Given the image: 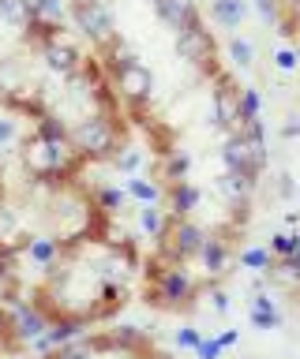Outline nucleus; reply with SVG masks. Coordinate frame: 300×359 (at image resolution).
Returning <instances> with one entry per match:
<instances>
[{
  "instance_id": "obj_1",
  "label": "nucleus",
  "mask_w": 300,
  "mask_h": 359,
  "mask_svg": "<svg viewBox=\"0 0 300 359\" xmlns=\"http://www.w3.org/2000/svg\"><path fill=\"white\" fill-rule=\"evenodd\" d=\"M203 229L192 221V217H173L169 213V221H165V232L158 236V251L169 258V262L176 266H184L188 258H195L199 255V243H203Z\"/></svg>"
},
{
  "instance_id": "obj_2",
  "label": "nucleus",
  "mask_w": 300,
  "mask_h": 359,
  "mask_svg": "<svg viewBox=\"0 0 300 359\" xmlns=\"http://www.w3.org/2000/svg\"><path fill=\"white\" fill-rule=\"evenodd\" d=\"M199 296V285L192 280V273L181 266H173V269H165V273L154 280V299L150 303H158V307H169V311H188L195 303Z\"/></svg>"
},
{
  "instance_id": "obj_3",
  "label": "nucleus",
  "mask_w": 300,
  "mask_h": 359,
  "mask_svg": "<svg viewBox=\"0 0 300 359\" xmlns=\"http://www.w3.org/2000/svg\"><path fill=\"white\" fill-rule=\"evenodd\" d=\"M270 22H278V34L300 56V0H270Z\"/></svg>"
},
{
  "instance_id": "obj_4",
  "label": "nucleus",
  "mask_w": 300,
  "mask_h": 359,
  "mask_svg": "<svg viewBox=\"0 0 300 359\" xmlns=\"http://www.w3.org/2000/svg\"><path fill=\"white\" fill-rule=\"evenodd\" d=\"M23 165H27V172L34 176V180H53V176H57V165H53V146L46 139H38V135L27 142Z\"/></svg>"
},
{
  "instance_id": "obj_5",
  "label": "nucleus",
  "mask_w": 300,
  "mask_h": 359,
  "mask_svg": "<svg viewBox=\"0 0 300 359\" xmlns=\"http://www.w3.org/2000/svg\"><path fill=\"white\" fill-rule=\"evenodd\" d=\"M199 262H203V269H207V273L210 277H221V273H226V269H229V243L226 240H221V236H203V243H199Z\"/></svg>"
},
{
  "instance_id": "obj_6",
  "label": "nucleus",
  "mask_w": 300,
  "mask_h": 359,
  "mask_svg": "<svg viewBox=\"0 0 300 359\" xmlns=\"http://www.w3.org/2000/svg\"><path fill=\"white\" fill-rule=\"evenodd\" d=\"M199 198H203V195H199V187L188 184V180L165 187V202H169V213H173V217H188V213L199 206Z\"/></svg>"
},
{
  "instance_id": "obj_7",
  "label": "nucleus",
  "mask_w": 300,
  "mask_h": 359,
  "mask_svg": "<svg viewBox=\"0 0 300 359\" xmlns=\"http://www.w3.org/2000/svg\"><path fill=\"white\" fill-rule=\"evenodd\" d=\"M23 251H27V258L34 266L49 269L60 258V240H53V236H30V240L23 243Z\"/></svg>"
},
{
  "instance_id": "obj_8",
  "label": "nucleus",
  "mask_w": 300,
  "mask_h": 359,
  "mask_svg": "<svg viewBox=\"0 0 300 359\" xmlns=\"http://www.w3.org/2000/svg\"><path fill=\"white\" fill-rule=\"evenodd\" d=\"M128 198L136 202V206H158V202L165 198V187L162 184H154V180H147V176H128Z\"/></svg>"
},
{
  "instance_id": "obj_9",
  "label": "nucleus",
  "mask_w": 300,
  "mask_h": 359,
  "mask_svg": "<svg viewBox=\"0 0 300 359\" xmlns=\"http://www.w3.org/2000/svg\"><path fill=\"white\" fill-rule=\"evenodd\" d=\"M94 202H98V210H102L105 217H117V213L124 210L131 198H128L124 187H98V191H94Z\"/></svg>"
},
{
  "instance_id": "obj_10",
  "label": "nucleus",
  "mask_w": 300,
  "mask_h": 359,
  "mask_svg": "<svg viewBox=\"0 0 300 359\" xmlns=\"http://www.w3.org/2000/svg\"><path fill=\"white\" fill-rule=\"evenodd\" d=\"M165 221H169V213L158 210V206H139V232L150 236V240H158L165 232Z\"/></svg>"
},
{
  "instance_id": "obj_11",
  "label": "nucleus",
  "mask_w": 300,
  "mask_h": 359,
  "mask_svg": "<svg viewBox=\"0 0 300 359\" xmlns=\"http://www.w3.org/2000/svg\"><path fill=\"white\" fill-rule=\"evenodd\" d=\"M240 266H244V269H255V273H266V269L274 266L270 247H259V243L244 247V251H240Z\"/></svg>"
},
{
  "instance_id": "obj_12",
  "label": "nucleus",
  "mask_w": 300,
  "mask_h": 359,
  "mask_svg": "<svg viewBox=\"0 0 300 359\" xmlns=\"http://www.w3.org/2000/svg\"><path fill=\"white\" fill-rule=\"evenodd\" d=\"M113 165L124 176H136L139 168H143V150H136V146H120V150L113 154Z\"/></svg>"
},
{
  "instance_id": "obj_13",
  "label": "nucleus",
  "mask_w": 300,
  "mask_h": 359,
  "mask_svg": "<svg viewBox=\"0 0 300 359\" xmlns=\"http://www.w3.org/2000/svg\"><path fill=\"white\" fill-rule=\"evenodd\" d=\"M12 240H19V217L8 206H0V243H12Z\"/></svg>"
},
{
  "instance_id": "obj_14",
  "label": "nucleus",
  "mask_w": 300,
  "mask_h": 359,
  "mask_svg": "<svg viewBox=\"0 0 300 359\" xmlns=\"http://www.w3.org/2000/svg\"><path fill=\"white\" fill-rule=\"evenodd\" d=\"M293 247H296V232H274V236H270V255H274V258L293 255Z\"/></svg>"
},
{
  "instance_id": "obj_15",
  "label": "nucleus",
  "mask_w": 300,
  "mask_h": 359,
  "mask_svg": "<svg viewBox=\"0 0 300 359\" xmlns=\"http://www.w3.org/2000/svg\"><path fill=\"white\" fill-rule=\"evenodd\" d=\"M195 359H221V344H218V337H203V341L195 344Z\"/></svg>"
},
{
  "instance_id": "obj_16",
  "label": "nucleus",
  "mask_w": 300,
  "mask_h": 359,
  "mask_svg": "<svg viewBox=\"0 0 300 359\" xmlns=\"http://www.w3.org/2000/svg\"><path fill=\"white\" fill-rule=\"evenodd\" d=\"M199 341H203V333L192 330V325H188V330H176V348H188V352H195Z\"/></svg>"
},
{
  "instance_id": "obj_17",
  "label": "nucleus",
  "mask_w": 300,
  "mask_h": 359,
  "mask_svg": "<svg viewBox=\"0 0 300 359\" xmlns=\"http://www.w3.org/2000/svg\"><path fill=\"white\" fill-rule=\"evenodd\" d=\"M210 307H214L218 314H226V311H229V296H226L221 288H210Z\"/></svg>"
},
{
  "instance_id": "obj_18",
  "label": "nucleus",
  "mask_w": 300,
  "mask_h": 359,
  "mask_svg": "<svg viewBox=\"0 0 300 359\" xmlns=\"http://www.w3.org/2000/svg\"><path fill=\"white\" fill-rule=\"evenodd\" d=\"M237 341H240V333H237V330H221V333H218V344H221V352H226V348H233Z\"/></svg>"
},
{
  "instance_id": "obj_19",
  "label": "nucleus",
  "mask_w": 300,
  "mask_h": 359,
  "mask_svg": "<svg viewBox=\"0 0 300 359\" xmlns=\"http://www.w3.org/2000/svg\"><path fill=\"white\" fill-rule=\"evenodd\" d=\"M15 139V123L12 120H0V146H8Z\"/></svg>"
},
{
  "instance_id": "obj_20",
  "label": "nucleus",
  "mask_w": 300,
  "mask_h": 359,
  "mask_svg": "<svg viewBox=\"0 0 300 359\" xmlns=\"http://www.w3.org/2000/svg\"><path fill=\"white\" fill-rule=\"evenodd\" d=\"M248 56H252V49H248V45H233V60H237V64H248Z\"/></svg>"
},
{
  "instance_id": "obj_21",
  "label": "nucleus",
  "mask_w": 300,
  "mask_h": 359,
  "mask_svg": "<svg viewBox=\"0 0 300 359\" xmlns=\"http://www.w3.org/2000/svg\"><path fill=\"white\" fill-rule=\"evenodd\" d=\"M293 255H300V232H296V247H293Z\"/></svg>"
},
{
  "instance_id": "obj_22",
  "label": "nucleus",
  "mask_w": 300,
  "mask_h": 359,
  "mask_svg": "<svg viewBox=\"0 0 300 359\" xmlns=\"http://www.w3.org/2000/svg\"><path fill=\"white\" fill-rule=\"evenodd\" d=\"M0 251H4V243H0Z\"/></svg>"
}]
</instances>
